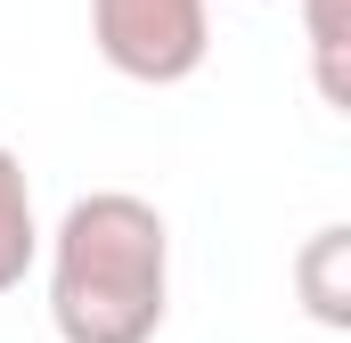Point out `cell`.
<instances>
[{
	"label": "cell",
	"mask_w": 351,
	"mask_h": 343,
	"mask_svg": "<svg viewBox=\"0 0 351 343\" xmlns=\"http://www.w3.org/2000/svg\"><path fill=\"white\" fill-rule=\"evenodd\" d=\"M172 311V229L131 188H90L49 229L58 343H156Z\"/></svg>",
	"instance_id": "cell-1"
},
{
	"label": "cell",
	"mask_w": 351,
	"mask_h": 343,
	"mask_svg": "<svg viewBox=\"0 0 351 343\" xmlns=\"http://www.w3.org/2000/svg\"><path fill=\"white\" fill-rule=\"evenodd\" d=\"M90 41L123 82L172 90L213 58V0H90Z\"/></svg>",
	"instance_id": "cell-2"
},
{
	"label": "cell",
	"mask_w": 351,
	"mask_h": 343,
	"mask_svg": "<svg viewBox=\"0 0 351 343\" xmlns=\"http://www.w3.org/2000/svg\"><path fill=\"white\" fill-rule=\"evenodd\" d=\"M294 294L319 327H351V229L343 221L311 229V246L294 254Z\"/></svg>",
	"instance_id": "cell-3"
},
{
	"label": "cell",
	"mask_w": 351,
	"mask_h": 343,
	"mask_svg": "<svg viewBox=\"0 0 351 343\" xmlns=\"http://www.w3.org/2000/svg\"><path fill=\"white\" fill-rule=\"evenodd\" d=\"M41 254V221H33V180L16 164V147H0V294L25 286V270Z\"/></svg>",
	"instance_id": "cell-4"
},
{
	"label": "cell",
	"mask_w": 351,
	"mask_h": 343,
	"mask_svg": "<svg viewBox=\"0 0 351 343\" xmlns=\"http://www.w3.org/2000/svg\"><path fill=\"white\" fill-rule=\"evenodd\" d=\"M302 33H311V82L327 106H351V82H343V0H302Z\"/></svg>",
	"instance_id": "cell-5"
}]
</instances>
